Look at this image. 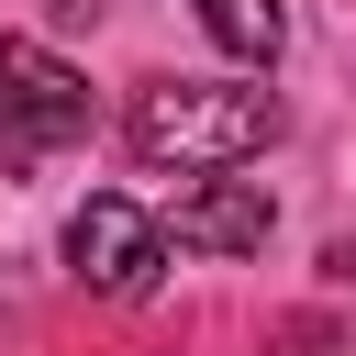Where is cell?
Listing matches in <instances>:
<instances>
[{"mask_svg": "<svg viewBox=\"0 0 356 356\" xmlns=\"http://www.w3.org/2000/svg\"><path fill=\"white\" fill-rule=\"evenodd\" d=\"M89 134V78L67 56H44L33 33H0V178H22L33 156Z\"/></svg>", "mask_w": 356, "mask_h": 356, "instance_id": "2", "label": "cell"}, {"mask_svg": "<svg viewBox=\"0 0 356 356\" xmlns=\"http://www.w3.org/2000/svg\"><path fill=\"white\" fill-rule=\"evenodd\" d=\"M200 33L222 56H245V67H267L278 33H289V0H200Z\"/></svg>", "mask_w": 356, "mask_h": 356, "instance_id": "5", "label": "cell"}, {"mask_svg": "<svg viewBox=\"0 0 356 356\" xmlns=\"http://www.w3.org/2000/svg\"><path fill=\"white\" fill-rule=\"evenodd\" d=\"M67 256H78V278H89V289L145 300V289H156V267H167V222H156L145 200H122V189H89V200H78V222H67Z\"/></svg>", "mask_w": 356, "mask_h": 356, "instance_id": "3", "label": "cell"}, {"mask_svg": "<svg viewBox=\"0 0 356 356\" xmlns=\"http://www.w3.org/2000/svg\"><path fill=\"white\" fill-rule=\"evenodd\" d=\"M323 267H334V278H345V289H356V234H345V245H334V256H323Z\"/></svg>", "mask_w": 356, "mask_h": 356, "instance_id": "7", "label": "cell"}, {"mask_svg": "<svg viewBox=\"0 0 356 356\" xmlns=\"http://www.w3.org/2000/svg\"><path fill=\"white\" fill-rule=\"evenodd\" d=\"M44 11H56V22H100V0H44Z\"/></svg>", "mask_w": 356, "mask_h": 356, "instance_id": "6", "label": "cell"}, {"mask_svg": "<svg viewBox=\"0 0 356 356\" xmlns=\"http://www.w3.org/2000/svg\"><path fill=\"white\" fill-rule=\"evenodd\" d=\"M278 145V100L234 89V78H156L134 100V156L156 167H245Z\"/></svg>", "mask_w": 356, "mask_h": 356, "instance_id": "1", "label": "cell"}, {"mask_svg": "<svg viewBox=\"0 0 356 356\" xmlns=\"http://www.w3.org/2000/svg\"><path fill=\"white\" fill-rule=\"evenodd\" d=\"M267 189L256 178H200V189H178V211H167V245H189V256H256L267 245Z\"/></svg>", "mask_w": 356, "mask_h": 356, "instance_id": "4", "label": "cell"}]
</instances>
